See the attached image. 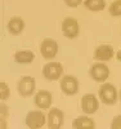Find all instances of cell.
<instances>
[{"mask_svg":"<svg viewBox=\"0 0 121 129\" xmlns=\"http://www.w3.org/2000/svg\"><path fill=\"white\" fill-rule=\"evenodd\" d=\"M116 56L113 48L109 44H102L94 50V59L99 62H108Z\"/></svg>","mask_w":121,"mask_h":129,"instance_id":"obj_12","label":"cell"},{"mask_svg":"<svg viewBox=\"0 0 121 129\" xmlns=\"http://www.w3.org/2000/svg\"><path fill=\"white\" fill-rule=\"evenodd\" d=\"M79 80L71 74H66L59 80V88L66 95H75L79 92Z\"/></svg>","mask_w":121,"mask_h":129,"instance_id":"obj_4","label":"cell"},{"mask_svg":"<svg viewBox=\"0 0 121 129\" xmlns=\"http://www.w3.org/2000/svg\"><path fill=\"white\" fill-rule=\"evenodd\" d=\"M5 101H2V103H0V114H2V117L3 119H5V117L8 116V114H9V107L4 103Z\"/></svg>","mask_w":121,"mask_h":129,"instance_id":"obj_20","label":"cell"},{"mask_svg":"<svg viewBox=\"0 0 121 129\" xmlns=\"http://www.w3.org/2000/svg\"><path fill=\"white\" fill-rule=\"evenodd\" d=\"M58 50H59L58 43L54 39H49V38L44 39L40 44V53L44 59H48V61L54 59L58 54Z\"/></svg>","mask_w":121,"mask_h":129,"instance_id":"obj_7","label":"cell"},{"mask_svg":"<svg viewBox=\"0 0 121 129\" xmlns=\"http://www.w3.org/2000/svg\"><path fill=\"white\" fill-rule=\"evenodd\" d=\"M62 32H63V35L70 40L76 39L80 34V25L77 22V19H75L72 17L64 18L62 21Z\"/></svg>","mask_w":121,"mask_h":129,"instance_id":"obj_8","label":"cell"},{"mask_svg":"<svg viewBox=\"0 0 121 129\" xmlns=\"http://www.w3.org/2000/svg\"><path fill=\"white\" fill-rule=\"evenodd\" d=\"M64 124V112L57 107H50L48 111L47 125L49 129H61Z\"/></svg>","mask_w":121,"mask_h":129,"instance_id":"obj_10","label":"cell"},{"mask_svg":"<svg viewBox=\"0 0 121 129\" xmlns=\"http://www.w3.org/2000/svg\"><path fill=\"white\" fill-rule=\"evenodd\" d=\"M26 27V23H25V21L22 19L21 17H13V18H10L8 21V25H7V28L9 31V34H12V35H19L23 32Z\"/></svg>","mask_w":121,"mask_h":129,"instance_id":"obj_13","label":"cell"},{"mask_svg":"<svg viewBox=\"0 0 121 129\" xmlns=\"http://www.w3.org/2000/svg\"><path fill=\"white\" fill-rule=\"evenodd\" d=\"M34 103L40 110H49L52 107V103H53V95L49 90H45V89L37 90L35 93Z\"/></svg>","mask_w":121,"mask_h":129,"instance_id":"obj_11","label":"cell"},{"mask_svg":"<svg viewBox=\"0 0 121 129\" xmlns=\"http://www.w3.org/2000/svg\"><path fill=\"white\" fill-rule=\"evenodd\" d=\"M43 76L49 81H57L61 80L63 76V64L61 62L50 61L43 66Z\"/></svg>","mask_w":121,"mask_h":129,"instance_id":"obj_3","label":"cell"},{"mask_svg":"<svg viewBox=\"0 0 121 129\" xmlns=\"http://www.w3.org/2000/svg\"><path fill=\"white\" fill-rule=\"evenodd\" d=\"M111 129H121V115H116L111 121Z\"/></svg>","mask_w":121,"mask_h":129,"instance_id":"obj_19","label":"cell"},{"mask_svg":"<svg viewBox=\"0 0 121 129\" xmlns=\"http://www.w3.org/2000/svg\"><path fill=\"white\" fill-rule=\"evenodd\" d=\"M64 3L70 8H77L81 3H84V0H64Z\"/></svg>","mask_w":121,"mask_h":129,"instance_id":"obj_21","label":"cell"},{"mask_svg":"<svg viewBox=\"0 0 121 129\" xmlns=\"http://www.w3.org/2000/svg\"><path fill=\"white\" fill-rule=\"evenodd\" d=\"M48 121V115H45L43 112V110H32L27 114L26 116V125L30 129H40L45 125V123Z\"/></svg>","mask_w":121,"mask_h":129,"instance_id":"obj_6","label":"cell"},{"mask_svg":"<svg viewBox=\"0 0 121 129\" xmlns=\"http://www.w3.org/2000/svg\"><path fill=\"white\" fill-rule=\"evenodd\" d=\"M81 110L86 115H93L99 109V98H97V95L93 93H86L81 98Z\"/></svg>","mask_w":121,"mask_h":129,"instance_id":"obj_9","label":"cell"},{"mask_svg":"<svg viewBox=\"0 0 121 129\" xmlns=\"http://www.w3.org/2000/svg\"><path fill=\"white\" fill-rule=\"evenodd\" d=\"M108 12L112 17H121V0H115L109 4Z\"/></svg>","mask_w":121,"mask_h":129,"instance_id":"obj_17","label":"cell"},{"mask_svg":"<svg viewBox=\"0 0 121 129\" xmlns=\"http://www.w3.org/2000/svg\"><path fill=\"white\" fill-rule=\"evenodd\" d=\"M118 100H120V102H121V89H120V92H118Z\"/></svg>","mask_w":121,"mask_h":129,"instance_id":"obj_23","label":"cell"},{"mask_svg":"<svg viewBox=\"0 0 121 129\" xmlns=\"http://www.w3.org/2000/svg\"><path fill=\"white\" fill-rule=\"evenodd\" d=\"M72 128L73 129H94L95 128V123L92 117H89V115H80L72 121Z\"/></svg>","mask_w":121,"mask_h":129,"instance_id":"obj_14","label":"cell"},{"mask_svg":"<svg viewBox=\"0 0 121 129\" xmlns=\"http://www.w3.org/2000/svg\"><path fill=\"white\" fill-rule=\"evenodd\" d=\"M84 7L90 12H102L106 9V0H84Z\"/></svg>","mask_w":121,"mask_h":129,"instance_id":"obj_16","label":"cell"},{"mask_svg":"<svg viewBox=\"0 0 121 129\" xmlns=\"http://www.w3.org/2000/svg\"><path fill=\"white\" fill-rule=\"evenodd\" d=\"M13 59H14L16 63H19V64H30L35 59V53L32 50H28V49L18 50V52L14 53Z\"/></svg>","mask_w":121,"mask_h":129,"instance_id":"obj_15","label":"cell"},{"mask_svg":"<svg viewBox=\"0 0 121 129\" xmlns=\"http://www.w3.org/2000/svg\"><path fill=\"white\" fill-rule=\"evenodd\" d=\"M10 95V89L9 85L5 81H0V100L2 101H7Z\"/></svg>","mask_w":121,"mask_h":129,"instance_id":"obj_18","label":"cell"},{"mask_svg":"<svg viewBox=\"0 0 121 129\" xmlns=\"http://www.w3.org/2000/svg\"><path fill=\"white\" fill-rule=\"evenodd\" d=\"M115 57L117 58V61H120V62H121V49L116 52V56H115Z\"/></svg>","mask_w":121,"mask_h":129,"instance_id":"obj_22","label":"cell"},{"mask_svg":"<svg viewBox=\"0 0 121 129\" xmlns=\"http://www.w3.org/2000/svg\"><path fill=\"white\" fill-rule=\"evenodd\" d=\"M98 98L104 105H108V106L115 105L118 98L116 87L111 83H106V81L102 83V85L98 89Z\"/></svg>","mask_w":121,"mask_h":129,"instance_id":"obj_1","label":"cell"},{"mask_svg":"<svg viewBox=\"0 0 121 129\" xmlns=\"http://www.w3.org/2000/svg\"><path fill=\"white\" fill-rule=\"evenodd\" d=\"M36 89V80L30 76V75H23L21 76L18 83H17V92L21 97L27 98V97L34 95Z\"/></svg>","mask_w":121,"mask_h":129,"instance_id":"obj_2","label":"cell"},{"mask_svg":"<svg viewBox=\"0 0 121 129\" xmlns=\"http://www.w3.org/2000/svg\"><path fill=\"white\" fill-rule=\"evenodd\" d=\"M89 76L95 83H101L102 84V83L107 81V79L109 76V69L107 67V64L104 62L97 61L95 63L92 64L90 69H89Z\"/></svg>","mask_w":121,"mask_h":129,"instance_id":"obj_5","label":"cell"}]
</instances>
